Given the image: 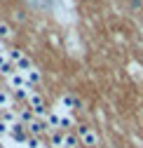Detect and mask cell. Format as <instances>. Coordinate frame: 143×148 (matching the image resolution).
I'll use <instances>...</instances> for the list:
<instances>
[{
    "label": "cell",
    "mask_w": 143,
    "mask_h": 148,
    "mask_svg": "<svg viewBox=\"0 0 143 148\" xmlns=\"http://www.w3.org/2000/svg\"><path fill=\"white\" fill-rule=\"evenodd\" d=\"M45 127H47V125H45L42 120H38V118H35V120H33L31 125H26V129H28V132H31L33 136H38V134H42V132H45Z\"/></svg>",
    "instance_id": "3957f363"
},
{
    "label": "cell",
    "mask_w": 143,
    "mask_h": 148,
    "mask_svg": "<svg viewBox=\"0 0 143 148\" xmlns=\"http://www.w3.org/2000/svg\"><path fill=\"white\" fill-rule=\"evenodd\" d=\"M66 127H70V118H68V115H61V125H59V129H66Z\"/></svg>",
    "instance_id": "ac0fdd59"
},
{
    "label": "cell",
    "mask_w": 143,
    "mask_h": 148,
    "mask_svg": "<svg viewBox=\"0 0 143 148\" xmlns=\"http://www.w3.org/2000/svg\"><path fill=\"white\" fill-rule=\"evenodd\" d=\"M12 28H10V24H5V21H0V40H7V38H12Z\"/></svg>",
    "instance_id": "7c38bea8"
},
{
    "label": "cell",
    "mask_w": 143,
    "mask_h": 148,
    "mask_svg": "<svg viewBox=\"0 0 143 148\" xmlns=\"http://www.w3.org/2000/svg\"><path fill=\"white\" fill-rule=\"evenodd\" d=\"M5 134H10V125L0 120V136H5Z\"/></svg>",
    "instance_id": "e0dca14e"
},
{
    "label": "cell",
    "mask_w": 143,
    "mask_h": 148,
    "mask_svg": "<svg viewBox=\"0 0 143 148\" xmlns=\"http://www.w3.org/2000/svg\"><path fill=\"white\" fill-rule=\"evenodd\" d=\"M12 108V94L7 89H0V110H10Z\"/></svg>",
    "instance_id": "52a82bcc"
},
{
    "label": "cell",
    "mask_w": 143,
    "mask_h": 148,
    "mask_svg": "<svg viewBox=\"0 0 143 148\" xmlns=\"http://www.w3.org/2000/svg\"><path fill=\"white\" fill-rule=\"evenodd\" d=\"M52 146L54 148H63V136L61 134H52Z\"/></svg>",
    "instance_id": "9a60e30c"
},
{
    "label": "cell",
    "mask_w": 143,
    "mask_h": 148,
    "mask_svg": "<svg viewBox=\"0 0 143 148\" xmlns=\"http://www.w3.org/2000/svg\"><path fill=\"white\" fill-rule=\"evenodd\" d=\"M0 54H7V52H5V47H3V42H0Z\"/></svg>",
    "instance_id": "ffe728a7"
},
{
    "label": "cell",
    "mask_w": 143,
    "mask_h": 148,
    "mask_svg": "<svg viewBox=\"0 0 143 148\" xmlns=\"http://www.w3.org/2000/svg\"><path fill=\"white\" fill-rule=\"evenodd\" d=\"M78 136H80V141H82L84 146H89V148H96V146H99L96 132H94L92 127H87V125H80V127H78Z\"/></svg>",
    "instance_id": "6da1fadb"
},
{
    "label": "cell",
    "mask_w": 143,
    "mask_h": 148,
    "mask_svg": "<svg viewBox=\"0 0 143 148\" xmlns=\"http://www.w3.org/2000/svg\"><path fill=\"white\" fill-rule=\"evenodd\" d=\"M7 61V57H5V54H0V68H3V64Z\"/></svg>",
    "instance_id": "d6986e66"
},
{
    "label": "cell",
    "mask_w": 143,
    "mask_h": 148,
    "mask_svg": "<svg viewBox=\"0 0 143 148\" xmlns=\"http://www.w3.org/2000/svg\"><path fill=\"white\" fill-rule=\"evenodd\" d=\"M78 106H80V101H78L73 94H66V97L61 99V108H63V110H75Z\"/></svg>",
    "instance_id": "277c9868"
},
{
    "label": "cell",
    "mask_w": 143,
    "mask_h": 148,
    "mask_svg": "<svg viewBox=\"0 0 143 148\" xmlns=\"http://www.w3.org/2000/svg\"><path fill=\"white\" fill-rule=\"evenodd\" d=\"M16 118H19V122H21V125H31V122L35 120V115H33V108H21Z\"/></svg>",
    "instance_id": "8992f818"
},
{
    "label": "cell",
    "mask_w": 143,
    "mask_h": 148,
    "mask_svg": "<svg viewBox=\"0 0 143 148\" xmlns=\"http://www.w3.org/2000/svg\"><path fill=\"white\" fill-rule=\"evenodd\" d=\"M5 57H7V61L16 64V61H19V59L24 57V52H21V49H7V54H5Z\"/></svg>",
    "instance_id": "8fae6325"
},
{
    "label": "cell",
    "mask_w": 143,
    "mask_h": 148,
    "mask_svg": "<svg viewBox=\"0 0 143 148\" xmlns=\"http://www.w3.org/2000/svg\"><path fill=\"white\" fill-rule=\"evenodd\" d=\"M24 75H26V80H28V85H38V82H40V71H35V68H31V71H26Z\"/></svg>",
    "instance_id": "30bf717a"
},
{
    "label": "cell",
    "mask_w": 143,
    "mask_h": 148,
    "mask_svg": "<svg viewBox=\"0 0 143 148\" xmlns=\"http://www.w3.org/2000/svg\"><path fill=\"white\" fill-rule=\"evenodd\" d=\"M3 122H7V125L12 127L14 122H19V118H16V115L12 113V110H5V115H3Z\"/></svg>",
    "instance_id": "5bb4252c"
},
{
    "label": "cell",
    "mask_w": 143,
    "mask_h": 148,
    "mask_svg": "<svg viewBox=\"0 0 143 148\" xmlns=\"http://www.w3.org/2000/svg\"><path fill=\"white\" fill-rule=\"evenodd\" d=\"M14 66H16V71H19V73H26V71H31V68H33V64H31V59L26 57V54H24V57L16 61Z\"/></svg>",
    "instance_id": "9c48e42d"
},
{
    "label": "cell",
    "mask_w": 143,
    "mask_h": 148,
    "mask_svg": "<svg viewBox=\"0 0 143 148\" xmlns=\"http://www.w3.org/2000/svg\"><path fill=\"white\" fill-rule=\"evenodd\" d=\"M63 148H78V136L63 134Z\"/></svg>",
    "instance_id": "4fadbf2b"
},
{
    "label": "cell",
    "mask_w": 143,
    "mask_h": 148,
    "mask_svg": "<svg viewBox=\"0 0 143 148\" xmlns=\"http://www.w3.org/2000/svg\"><path fill=\"white\" fill-rule=\"evenodd\" d=\"M26 148H42V146H40L38 136H31V139H26Z\"/></svg>",
    "instance_id": "2e32d148"
},
{
    "label": "cell",
    "mask_w": 143,
    "mask_h": 148,
    "mask_svg": "<svg viewBox=\"0 0 143 148\" xmlns=\"http://www.w3.org/2000/svg\"><path fill=\"white\" fill-rule=\"evenodd\" d=\"M7 85H10L12 89H24V87H31L24 73H14V75H10V78H7Z\"/></svg>",
    "instance_id": "7a4b0ae2"
},
{
    "label": "cell",
    "mask_w": 143,
    "mask_h": 148,
    "mask_svg": "<svg viewBox=\"0 0 143 148\" xmlns=\"http://www.w3.org/2000/svg\"><path fill=\"white\" fill-rule=\"evenodd\" d=\"M45 125H47V127H52V129H59V125H61V113L52 110V113L47 115V120H45Z\"/></svg>",
    "instance_id": "ba28073f"
},
{
    "label": "cell",
    "mask_w": 143,
    "mask_h": 148,
    "mask_svg": "<svg viewBox=\"0 0 143 148\" xmlns=\"http://www.w3.org/2000/svg\"><path fill=\"white\" fill-rule=\"evenodd\" d=\"M26 99H28L31 108H40V106H45V99H42L35 89H31V92H28V97H26Z\"/></svg>",
    "instance_id": "5b68a950"
}]
</instances>
